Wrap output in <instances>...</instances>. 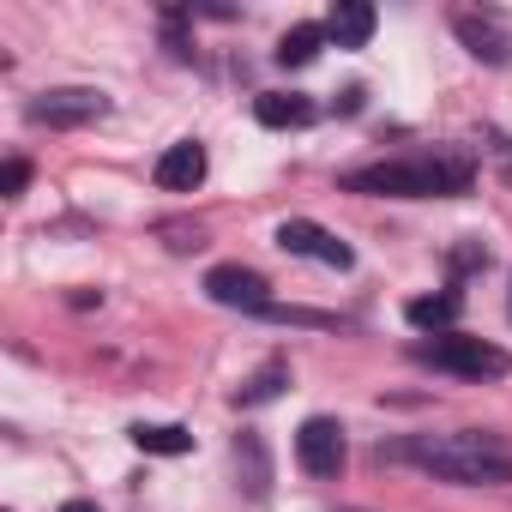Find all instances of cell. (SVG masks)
Returning a JSON list of instances; mask_svg holds the SVG:
<instances>
[{
    "label": "cell",
    "mask_w": 512,
    "mask_h": 512,
    "mask_svg": "<svg viewBox=\"0 0 512 512\" xmlns=\"http://www.w3.org/2000/svg\"><path fill=\"white\" fill-rule=\"evenodd\" d=\"M25 181H31V163H25V157H13V163H7V175H0V193L19 199V193H25Z\"/></svg>",
    "instance_id": "16"
},
{
    "label": "cell",
    "mask_w": 512,
    "mask_h": 512,
    "mask_svg": "<svg viewBox=\"0 0 512 512\" xmlns=\"http://www.w3.org/2000/svg\"><path fill=\"white\" fill-rule=\"evenodd\" d=\"M272 284L260 278V272H247V266H211L205 272V296L211 302H223V308H247V314H266L272 308V296H266Z\"/></svg>",
    "instance_id": "7"
},
{
    "label": "cell",
    "mask_w": 512,
    "mask_h": 512,
    "mask_svg": "<svg viewBox=\"0 0 512 512\" xmlns=\"http://www.w3.org/2000/svg\"><path fill=\"white\" fill-rule=\"evenodd\" d=\"M320 43H326V25H296V31H284L278 61H284V67H308V61L320 55Z\"/></svg>",
    "instance_id": "14"
},
{
    "label": "cell",
    "mask_w": 512,
    "mask_h": 512,
    "mask_svg": "<svg viewBox=\"0 0 512 512\" xmlns=\"http://www.w3.org/2000/svg\"><path fill=\"white\" fill-rule=\"evenodd\" d=\"M199 181H205V145L181 139V145H169V151L157 157V187H163V193H193Z\"/></svg>",
    "instance_id": "8"
},
{
    "label": "cell",
    "mask_w": 512,
    "mask_h": 512,
    "mask_svg": "<svg viewBox=\"0 0 512 512\" xmlns=\"http://www.w3.org/2000/svg\"><path fill=\"white\" fill-rule=\"evenodd\" d=\"M464 187H470V163L458 151L392 157V163H368L344 175V193H380V199H452Z\"/></svg>",
    "instance_id": "2"
},
{
    "label": "cell",
    "mask_w": 512,
    "mask_h": 512,
    "mask_svg": "<svg viewBox=\"0 0 512 512\" xmlns=\"http://www.w3.org/2000/svg\"><path fill=\"white\" fill-rule=\"evenodd\" d=\"M133 446L139 452H157V458H181V452H193V434L187 428H169V422H157V428H133Z\"/></svg>",
    "instance_id": "13"
},
{
    "label": "cell",
    "mask_w": 512,
    "mask_h": 512,
    "mask_svg": "<svg viewBox=\"0 0 512 512\" xmlns=\"http://www.w3.org/2000/svg\"><path fill=\"white\" fill-rule=\"evenodd\" d=\"M326 37L338 49H362L374 37V7H368V0H338V7L326 13Z\"/></svg>",
    "instance_id": "10"
},
{
    "label": "cell",
    "mask_w": 512,
    "mask_h": 512,
    "mask_svg": "<svg viewBox=\"0 0 512 512\" xmlns=\"http://www.w3.org/2000/svg\"><path fill=\"white\" fill-rule=\"evenodd\" d=\"M296 458H302L308 476H338V470H344V422L308 416L302 434H296Z\"/></svg>",
    "instance_id": "6"
},
{
    "label": "cell",
    "mask_w": 512,
    "mask_h": 512,
    "mask_svg": "<svg viewBox=\"0 0 512 512\" xmlns=\"http://www.w3.org/2000/svg\"><path fill=\"white\" fill-rule=\"evenodd\" d=\"M458 308H464V302H458L452 290H440V296H416V302L404 308V320H410L416 332H446V326L458 320Z\"/></svg>",
    "instance_id": "12"
},
{
    "label": "cell",
    "mask_w": 512,
    "mask_h": 512,
    "mask_svg": "<svg viewBox=\"0 0 512 512\" xmlns=\"http://www.w3.org/2000/svg\"><path fill=\"white\" fill-rule=\"evenodd\" d=\"M452 31H458V37H464V49H470L476 61H488V67H506V61H512V37H506L494 19L458 13V19H452Z\"/></svg>",
    "instance_id": "9"
},
{
    "label": "cell",
    "mask_w": 512,
    "mask_h": 512,
    "mask_svg": "<svg viewBox=\"0 0 512 512\" xmlns=\"http://www.w3.org/2000/svg\"><path fill=\"white\" fill-rule=\"evenodd\" d=\"M61 512H97V500H67Z\"/></svg>",
    "instance_id": "17"
},
{
    "label": "cell",
    "mask_w": 512,
    "mask_h": 512,
    "mask_svg": "<svg viewBox=\"0 0 512 512\" xmlns=\"http://www.w3.org/2000/svg\"><path fill=\"white\" fill-rule=\"evenodd\" d=\"M103 115H109V97L91 85H67V91H49L31 103V121H43V127H91Z\"/></svg>",
    "instance_id": "5"
},
{
    "label": "cell",
    "mask_w": 512,
    "mask_h": 512,
    "mask_svg": "<svg viewBox=\"0 0 512 512\" xmlns=\"http://www.w3.org/2000/svg\"><path fill=\"white\" fill-rule=\"evenodd\" d=\"M416 356L440 374H458V380H500L512 368V356L488 338H428V344H416Z\"/></svg>",
    "instance_id": "3"
},
{
    "label": "cell",
    "mask_w": 512,
    "mask_h": 512,
    "mask_svg": "<svg viewBox=\"0 0 512 512\" xmlns=\"http://www.w3.org/2000/svg\"><path fill=\"white\" fill-rule=\"evenodd\" d=\"M253 115H260V127H308V121H314V103H308V97L266 91V97H253Z\"/></svg>",
    "instance_id": "11"
},
{
    "label": "cell",
    "mask_w": 512,
    "mask_h": 512,
    "mask_svg": "<svg viewBox=\"0 0 512 512\" xmlns=\"http://www.w3.org/2000/svg\"><path fill=\"white\" fill-rule=\"evenodd\" d=\"M284 380H290V368H284V362H266L260 374H253V380L235 392V404H266V398H278V392H284Z\"/></svg>",
    "instance_id": "15"
},
{
    "label": "cell",
    "mask_w": 512,
    "mask_h": 512,
    "mask_svg": "<svg viewBox=\"0 0 512 512\" xmlns=\"http://www.w3.org/2000/svg\"><path fill=\"white\" fill-rule=\"evenodd\" d=\"M380 458H410L422 464L434 482H512V452L500 434H476V428H458V434H416L404 446H380Z\"/></svg>",
    "instance_id": "1"
},
{
    "label": "cell",
    "mask_w": 512,
    "mask_h": 512,
    "mask_svg": "<svg viewBox=\"0 0 512 512\" xmlns=\"http://www.w3.org/2000/svg\"><path fill=\"white\" fill-rule=\"evenodd\" d=\"M278 247L296 253V260H320V266H332V272H350V266H356L350 241H338V235H332L326 223H314V217H284V223H278Z\"/></svg>",
    "instance_id": "4"
}]
</instances>
